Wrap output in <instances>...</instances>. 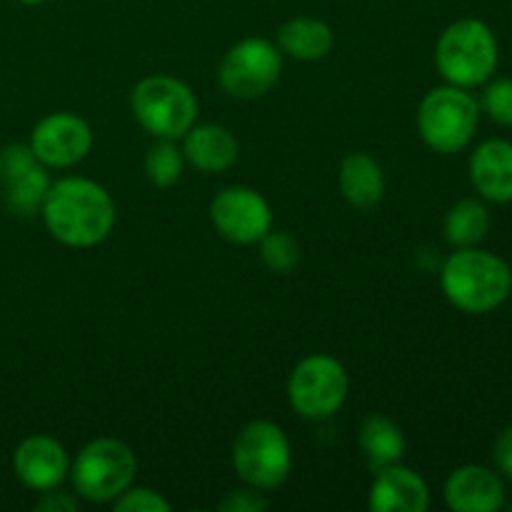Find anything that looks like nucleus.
Here are the masks:
<instances>
[{
	"instance_id": "nucleus-22",
	"label": "nucleus",
	"mask_w": 512,
	"mask_h": 512,
	"mask_svg": "<svg viewBox=\"0 0 512 512\" xmlns=\"http://www.w3.org/2000/svg\"><path fill=\"white\" fill-rule=\"evenodd\" d=\"M183 150H178L175 140L158 138L145 153V175L155 188H170L183 175Z\"/></svg>"
},
{
	"instance_id": "nucleus-11",
	"label": "nucleus",
	"mask_w": 512,
	"mask_h": 512,
	"mask_svg": "<svg viewBox=\"0 0 512 512\" xmlns=\"http://www.w3.org/2000/svg\"><path fill=\"white\" fill-rule=\"evenodd\" d=\"M93 148V130L73 113H50L30 133V150L48 168H70Z\"/></svg>"
},
{
	"instance_id": "nucleus-27",
	"label": "nucleus",
	"mask_w": 512,
	"mask_h": 512,
	"mask_svg": "<svg viewBox=\"0 0 512 512\" xmlns=\"http://www.w3.org/2000/svg\"><path fill=\"white\" fill-rule=\"evenodd\" d=\"M268 508V500L260 498L253 490H235L228 498L220 503V510L223 512H260Z\"/></svg>"
},
{
	"instance_id": "nucleus-24",
	"label": "nucleus",
	"mask_w": 512,
	"mask_h": 512,
	"mask_svg": "<svg viewBox=\"0 0 512 512\" xmlns=\"http://www.w3.org/2000/svg\"><path fill=\"white\" fill-rule=\"evenodd\" d=\"M483 110L498 125L512 128V78H498L485 88Z\"/></svg>"
},
{
	"instance_id": "nucleus-6",
	"label": "nucleus",
	"mask_w": 512,
	"mask_h": 512,
	"mask_svg": "<svg viewBox=\"0 0 512 512\" xmlns=\"http://www.w3.org/2000/svg\"><path fill=\"white\" fill-rule=\"evenodd\" d=\"M138 460L133 448L118 438L90 440L70 468L75 493L90 503H113L133 485Z\"/></svg>"
},
{
	"instance_id": "nucleus-28",
	"label": "nucleus",
	"mask_w": 512,
	"mask_h": 512,
	"mask_svg": "<svg viewBox=\"0 0 512 512\" xmlns=\"http://www.w3.org/2000/svg\"><path fill=\"white\" fill-rule=\"evenodd\" d=\"M493 460L498 473L503 475V478L512 480V425H508L505 430H500V435L495 438Z\"/></svg>"
},
{
	"instance_id": "nucleus-12",
	"label": "nucleus",
	"mask_w": 512,
	"mask_h": 512,
	"mask_svg": "<svg viewBox=\"0 0 512 512\" xmlns=\"http://www.w3.org/2000/svg\"><path fill=\"white\" fill-rule=\"evenodd\" d=\"M13 470L25 488L45 493L63 483L70 470V460L63 445L55 438L30 435L15 448Z\"/></svg>"
},
{
	"instance_id": "nucleus-3",
	"label": "nucleus",
	"mask_w": 512,
	"mask_h": 512,
	"mask_svg": "<svg viewBox=\"0 0 512 512\" xmlns=\"http://www.w3.org/2000/svg\"><path fill=\"white\" fill-rule=\"evenodd\" d=\"M498 38L493 28L478 18L455 20L440 33L435 45L438 73L458 88H475L498 70Z\"/></svg>"
},
{
	"instance_id": "nucleus-13",
	"label": "nucleus",
	"mask_w": 512,
	"mask_h": 512,
	"mask_svg": "<svg viewBox=\"0 0 512 512\" xmlns=\"http://www.w3.org/2000/svg\"><path fill=\"white\" fill-rule=\"evenodd\" d=\"M445 503L455 512H498L505 505L503 475L485 465H463L445 480Z\"/></svg>"
},
{
	"instance_id": "nucleus-23",
	"label": "nucleus",
	"mask_w": 512,
	"mask_h": 512,
	"mask_svg": "<svg viewBox=\"0 0 512 512\" xmlns=\"http://www.w3.org/2000/svg\"><path fill=\"white\" fill-rule=\"evenodd\" d=\"M260 243V258H263L265 268L273 273L288 275L298 268L300 263V248L295 243L293 235L283 233V230H268Z\"/></svg>"
},
{
	"instance_id": "nucleus-16",
	"label": "nucleus",
	"mask_w": 512,
	"mask_h": 512,
	"mask_svg": "<svg viewBox=\"0 0 512 512\" xmlns=\"http://www.w3.org/2000/svg\"><path fill=\"white\" fill-rule=\"evenodd\" d=\"M183 138V158L200 173H223L238 160V140L223 125H193Z\"/></svg>"
},
{
	"instance_id": "nucleus-15",
	"label": "nucleus",
	"mask_w": 512,
	"mask_h": 512,
	"mask_svg": "<svg viewBox=\"0 0 512 512\" xmlns=\"http://www.w3.org/2000/svg\"><path fill=\"white\" fill-rule=\"evenodd\" d=\"M473 188L490 203H512V143L485 140L470 158Z\"/></svg>"
},
{
	"instance_id": "nucleus-21",
	"label": "nucleus",
	"mask_w": 512,
	"mask_h": 512,
	"mask_svg": "<svg viewBox=\"0 0 512 512\" xmlns=\"http://www.w3.org/2000/svg\"><path fill=\"white\" fill-rule=\"evenodd\" d=\"M50 188V178L45 173V165H35L28 173L18 175L10 183L0 185L3 190V203L8 213L18 215V218H33L43 208L45 193Z\"/></svg>"
},
{
	"instance_id": "nucleus-29",
	"label": "nucleus",
	"mask_w": 512,
	"mask_h": 512,
	"mask_svg": "<svg viewBox=\"0 0 512 512\" xmlns=\"http://www.w3.org/2000/svg\"><path fill=\"white\" fill-rule=\"evenodd\" d=\"M35 510L38 512H75L78 510V500L73 498L70 493H55L53 490H45L43 498L35 503Z\"/></svg>"
},
{
	"instance_id": "nucleus-2",
	"label": "nucleus",
	"mask_w": 512,
	"mask_h": 512,
	"mask_svg": "<svg viewBox=\"0 0 512 512\" xmlns=\"http://www.w3.org/2000/svg\"><path fill=\"white\" fill-rule=\"evenodd\" d=\"M445 298L463 313H490L512 293V270L500 255L480 248H458L440 270Z\"/></svg>"
},
{
	"instance_id": "nucleus-30",
	"label": "nucleus",
	"mask_w": 512,
	"mask_h": 512,
	"mask_svg": "<svg viewBox=\"0 0 512 512\" xmlns=\"http://www.w3.org/2000/svg\"><path fill=\"white\" fill-rule=\"evenodd\" d=\"M23 3H43V0H23Z\"/></svg>"
},
{
	"instance_id": "nucleus-8",
	"label": "nucleus",
	"mask_w": 512,
	"mask_h": 512,
	"mask_svg": "<svg viewBox=\"0 0 512 512\" xmlns=\"http://www.w3.org/2000/svg\"><path fill=\"white\" fill-rule=\"evenodd\" d=\"M350 380L333 355L315 353L295 365L288 380V400L300 418L323 420L338 413L348 398Z\"/></svg>"
},
{
	"instance_id": "nucleus-5",
	"label": "nucleus",
	"mask_w": 512,
	"mask_h": 512,
	"mask_svg": "<svg viewBox=\"0 0 512 512\" xmlns=\"http://www.w3.org/2000/svg\"><path fill=\"white\" fill-rule=\"evenodd\" d=\"M480 105L468 88L443 85L430 90L418 108V130L435 153L453 155L468 148L478 130Z\"/></svg>"
},
{
	"instance_id": "nucleus-18",
	"label": "nucleus",
	"mask_w": 512,
	"mask_h": 512,
	"mask_svg": "<svg viewBox=\"0 0 512 512\" xmlns=\"http://www.w3.org/2000/svg\"><path fill=\"white\" fill-rule=\"evenodd\" d=\"M358 445L363 450L365 460H368V468L375 473V470L400 463L405 453V435L400 425L390 420L388 415L373 413L360 425Z\"/></svg>"
},
{
	"instance_id": "nucleus-17",
	"label": "nucleus",
	"mask_w": 512,
	"mask_h": 512,
	"mask_svg": "<svg viewBox=\"0 0 512 512\" xmlns=\"http://www.w3.org/2000/svg\"><path fill=\"white\" fill-rule=\"evenodd\" d=\"M340 193L355 208H373L385 195V173L368 153H350L338 173Z\"/></svg>"
},
{
	"instance_id": "nucleus-26",
	"label": "nucleus",
	"mask_w": 512,
	"mask_h": 512,
	"mask_svg": "<svg viewBox=\"0 0 512 512\" xmlns=\"http://www.w3.org/2000/svg\"><path fill=\"white\" fill-rule=\"evenodd\" d=\"M35 165H43L35 153L30 150V145H20V143H10L5 148H0V185L10 183L18 175L28 173L30 168Z\"/></svg>"
},
{
	"instance_id": "nucleus-20",
	"label": "nucleus",
	"mask_w": 512,
	"mask_h": 512,
	"mask_svg": "<svg viewBox=\"0 0 512 512\" xmlns=\"http://www.w3.org/2000/svg\"><path fill=\"white\" fill-rule=\"evenodd\" d=\"M490 213L480 200H458L445 215V240L453 248H473L488 235Z\"/></svg>"
},
{
	"instance_id": "nucleus-10",
	"label": "nucleus",
	"mask_w": 512,
	"mask_h": 512,
	"mask_svg": "<svg viewBox=\"0 0 512 512\" xmlns=\"http://www.w3.org/2000/svg\"><path fill=\"white\" fill-rule=\"evenodd\" d=\"M210 220L215 230L230 243L253 245L273 228V210L258 190L233 185V188L220 190L213 198Z\"/></svg>"
},
{
	"instance_id": "nucleus-4",
	"label": "nucleus",
	"mask_w": 512,
	"mask_h": 512,
	"mask_svg": "<svg viewBox=\"0 0 512 512\" xmlns=\"http://www.w3.org/2000/svg\"><path fill=\"white\" fill-rule=\"evenodd\" d=\"M130 108L143 130L165 140L183 138L198 118L195 93L183 80L170 75H150L140 80L130 93Z\"/></svg>"
},
{
	"instance_id": "nucleus-1",
	"label": "nucleus",
	"mask_w": 512,
	"mask_h": 512,
	"mask_svg": "<svg viewBox=\"0 0 512 512\" xmlns=\"http://www.w3.org/2000/svg\"><path fill=\"white\" fill-rule=\"evenodd\" d=\"M45 228L68 248H93L115 228V203L108 190L88 178L50 183L43 208Z\"/></svg>"
},
{
	"instance_id": "nucleus-19",
	"label": "nucleus",
	"mask_w": 512,
	"mask_h": 512,
	"mask_svg": "<svg viewBox=\"0 0 512 512\" xmlns=\"http://www.w3.org/2000/svg\"><path fill=\"white\" fill-rule=\"evenodd\" d=\"M333 45V28L318 18H293L278 30V48L295 60H323Z\"/></svg>"
},
{
	"instance_id": "nucleus-9",
	"label": "nucleus",
	"mask_w": 512,
	"mask_h": 512,
	"mask_svg": "<svg viewBox=\"0 0 512 512\" xmlns=\"http://www.w3.org/2000/svg\"><path fill=\"white\" fill-rule=\"evenodd\" d=\"M283 53L265 38H245L225 53L220 63V88L238 100H255L280 78Z\"/></svg>"
},
{
	"instance_id": "nucleus-14",
	"label": "nucleus",
	"mask_w": 512,
	"mask_h": 512,
	"mask_svg": "<svg viewBox=\"0 0 512 512\" xmlns=\"http://www.w3.org/2000/svg\"><path fill=\"white\" fill-rule=\"evenodd\" d=\"M428 505L430 490L415 470L398 463L375 470L368 495V508L373 512H425Z\"/></svg>"
},
{
	"instance_id": "nucleus-7",
	"label": "nucleus",
	"mask_w": 512,
	"mask_h": 512,
	"mask_svg": "<svg viewBox=\"0 0 512 512\" xmlns=\"http://www.w3.org/2000/svg\"><path fill=\"white\" fill-rule=\"evenodd\" d=\"M233 468L250 488H280L293 470V448L288 435L270 420H253L235 438Z\"/></svg>"
},
{
	"instance_id": "nucleus-25",
	"label": "nucleus",
	"mask_w": 512,
	"mask_h": 512,
	"mask_svg": "<svg viewBox=\"0 0 512 512\" xmlns=\"http://www.w3.org/2000/svg\"><path fill=\"white\" fill-rule=\"evenodd\" d=\"M113 508L118 512H170V503L158 490L130 485L125 493H120L113 500Z\"/></svg>"
}]
</instances>
